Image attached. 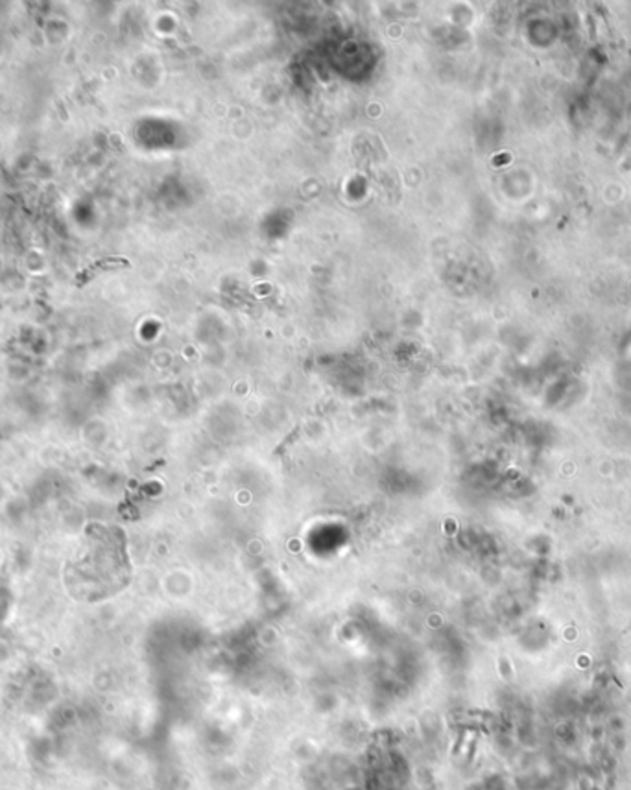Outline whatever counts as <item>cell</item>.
<instances>
[{
	"mask_svg": "<svg viewBox=\"0 0 631 790\" xmlns=\"http://www.w3.org/2000/svg\"><path fill=\"white\" fill-rule=\"evenodd\" d=\"M121 266H127L126 258L109 257V258H100V261H94L93 264H89L87 268L76 275V285H85V283L91 279V277H94V275L98 274L100 270L104 272V270L121 268Z\"/></svg>",
	"mask_w": 631,
	"mask_h": 790,
	"instance_id": "1",
	"label": "cell"
}]
</instances>
